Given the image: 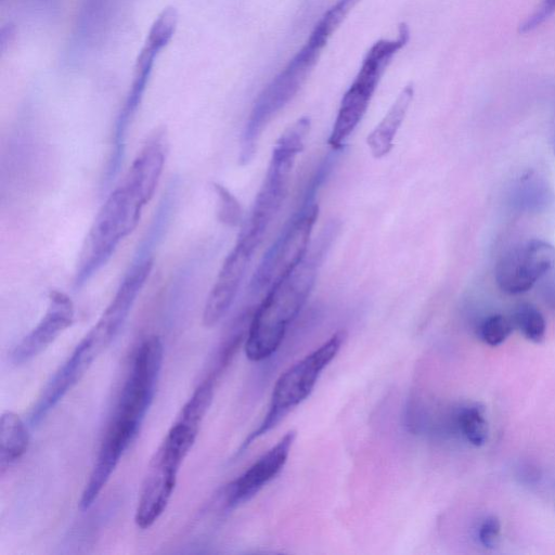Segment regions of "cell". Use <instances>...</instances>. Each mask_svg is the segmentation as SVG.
Returning <instances> with one entry per match:
<instances>
[{"label": "cell", "mask_w": 555, "mask_h": 555, "mask_svg": "<svg viewBox=\"0 0 555 555\" xmlns=\"http://www.w3.org/2000/svg\"><path fill=\"white\" fill-rule=\"evenodd\" d=\"M514 324L511 318L502 314L487 317L478 326V337L487 345L496 347L512 334Z\"/></svg>", "instance_id": "603a6c76"}, {"label": "cell", "mask_w": 555, "mask_h": 555, "mask_svg": "<svg viewBox=\"0 0 555 555\" xmlns=\"http://www.w3.org/2000/svg\"><path fill=\"white\" fill-rule=\"evenodd\" d=\"M501 522L496 516H488L481 522L478 530V539L486 548L493 550L500 543Z\"/></svg>", "instance_id": "4316f807"}, {"label": "cell", "mask_w": 555, "mask_h": 555, "mask_svg": "<svg viewBox=\"0 0 555 555\" xmlns=\"http://www.w3.org/2000/svg\"><path fill=\"white\" fill-rule=\"evenodd\" d=\"M112 0H82L77 15L75 44L88 46L106 25Z\"/></svg>", "instance_id": "d6986e66"}, {"label": "cell", "mask_w": 555, "mask_h": 555, "mask_svg": "<svg viewBox=\"0 0 555 555\" xmlns=\"http://www.w3.org/2000/svg\"><path fill=\"white\" fill-rule=\"evenodd\" d=\"M413 94V85H406L401 90L384 118L366 137V144L374 158L380 159L392 150L393 140L405 118Z\"/></svg>", "instance_id": "e0dca14e"}, {"label": "cell", "mask_w": 555, "mask_h": 555, "mask_svg": "<svg viewBox=\"0 0 555 555\" xmlns=\"http://www.w3.org/2000/svg\"><path fill=\"white\" fill-rule=\"evenodd\" d=\"M555 267V246L533 238L506 251L495 267V282L508 295H520Z\"/></svg>", "instance_id": "8fae6325"}, {"label": "cell", "mask_w": 555, "mask_h": 555, "mask_svg": "<svg viewBox=\"0 0 555 555\" xmlns=\"http://www.w3.org/2000/svg\"><path fill=\"white\" fill-rule=\"evenodd\" d=\"M555 13V0H542L538 8L518 26V33L528 34L547 21Z\"/></svg>", "instance_id": "484cf974"}, {"label": "cell", "mask_w": 555, "mask_h": 555, "mask_svg": "<svg viewBox=\"0 0 555 555\" xmlns=\"http://www.w3.org/2000/svg\"><path fill=\"white\" fill-rule=\"evenodd\" d=\"M512 322L526 339L540 344L545 339L546 322L542 312L532 304L521 302L513 312Z\"/></svg>", "instance_id": "44dd1931"}, {"label": "cell", "mask_w": 555, "mask_h": 555, "mask_svg": "<svg viewBox=\"0 0 555 555\" xmlns=\"http://www.w3.org/2000/svg\"><path fill=\"white\" fill-rule=\"evenodd\" d=\"M310 125L308 117L299 118L280 135L273 147L263 183L237 236L255 250L286 197L291 173L297 155L305 147Z\"/></svg>", "instance_id": "5b68a950"}, {"label": "cell", "mask_w": 555, "mask_h": 555, "mask_svg": "<svg viewBox=\"0 0 555 555\" xmlns=\"http://www.w3.org/2000/svg\"><path fill=\"white\" fill-rule=\"evenodd\" d=\"M255 250L241 241L235 242L224 258L208 293L203 310V324L212 327L230 310L242 285Z\"/></svg>", "instance_id": "4fadbf2b"}, {"label": "cell", "mask_w": 555, "mask_h": 555, "mask_svg": "<svg viewBox=\"0 0 555 555\" xmlns=\"http://www.w3.org/2000/svg\"><path fill=\"white\" fill-rule=\"evenodd\" d=\"M326 43L327 41L311 33L302 48L259 93L242 132L238 153L241 165L253 159L261 133L297 94Z\"/></svg>", "instance_id": "8992f818"}, {"label": "cell", "mask_w": 555, "mask_h": 555, "mask_svg": "<svg viewBox=\"0 0 555 555\" xmlns=\"http://www.w3.org/2000/svg\"><path fill=\"white\" fill-rule=\"evenodd\" d=\"M333 160L327 157L311 177L300 206L267 249L253 274L249 283L250 293L259 294L267 291L307 255L310 237L319 216L317 196L331 171Z\"/></svg>", "instance_id": "277c9868"}, {"label": "cell", "mask_w": 555, "mask_h": 555, "mask_svg": "<svg viewBox=\"0 0 555 555\" xmlns=\"http://www.w3.org/2000/svg\"><path fill=\"white\" fill-rule=\"evenodd\" d=\"M164 232L160 227L150 224L114 296L99 320L86 334L100 352L111 345L127 321L151 275L154 267V250Z\"/></svg>", "instance_id": "9c48e42d"}, {"label": "cell", "mask_w": 555, "mask_h": 555, "mask_svg": "<svg viewBox=\"0 0 555 555\" xmlns=\"http://www.w3.org/2000/svg\"><path fill=\"white\" fill-rule=\"evenodd\" d=\"M410 37L405 24L399 27L397 39L379 40L367 51L349 89L344 94L327 143L339 151L364 117L377 85L393 55Z\"/></svg>", "instance_id": "ba28073f"}, {"label": "cell", "mask_w": 555, "mask_h": 555, "mask_svg": "<svg viewBox=\"0 0 555 555\" xmlns=\"http://www.w3.org/2000/svg\"><path fill=\"white\" fill-rule=\"evenodd\" d=\"M178 23V10L172 5L164 8L151 25L145 40L162 49L166 48L177 30Z\"/></svg>", "instance_id": "7402d4cb"}, {"label": "cell", "mask_w": 555, "mask_h": 555, "mask_svg": "<svg viewBox=\"0 0 555 555\" xmlns=\"http://www.w3.org/2000/svg\"><path fill=\"white\" fill-rule=\"evenodd\" d=\"M163 360L162 339L146 337L137 349L111 423L139 431L153 402Z\"/></svg>", "instance_id": "30bf717a"}, {"label": "cell", "mask_w": 555, "mask_h": 555, "mask_svg": "<svg viewBox=\"0 0 555 555\" xmlns=\"http://www.w3.org/2000/svg\"><path fill=\"white\" fill-rule=\"evenodd\" d=\"M74 318L72 299L61 291H52L42 318L12 350V363L21 365L40 354L73 324Z\"/></svg>", "instance_id": "5bb4252c"}, {"label": "cell", "mask_w": 555, "mask_h": 555, "mask_svg": "<svg viewBox=\"0 0 555 555\" xmlns=\"http://www.w3.org/2000/svg\"><path fill=\"white\" fill-rule=\"evenodd\" d=\"M218 198V217L224 224L235 227L242 220V208L236 197L223 185L214 183Z\"/></svg>", "instance_id": "d4e9b609"}, {"label": "cell", "mask_w": 555, "mask_h": 555, "mask_svg": "<svg viewBox=\"0 0 555 555\" xmlns=\"http://www.w3.org/2000/svg\"><path fill=\"white\" fill-rule=\"evenodd\" d=\"M335 231V224L324 230L304 259L266 291L246 328L244 349L250 361L266 360L281 346L309 298Z\"/></svg>", "instance_id": "7a4b0ae2"}, {"label": "cell", "mask_w": 555, "mask_h": 555, "mask_svg": "<svg viewBox=\"0 0 555 555\" xmlns=\"http://www.w3.org/2000/svg\"><path fill=\"white\" fill-rule=\"evenodd\" d=\"M202 421L182 412L153 454L137 503L134 521L144 530L165 512L177 485L180 467L192 449Z\"/></svg>", "instance_id": "3957f363"}, {"label": "cell", "mask_w": 555, "mask_h": 555, "mask_svg": "<svg viewBox=\"0 0 555 555\" xmlns=\"http://www.w3.org/2000/svg\"><path fill=\"white\" fill-rule=\"evenodd\" d=\"M100 353L91 339L85 335L41 390L29 415L30 425H38L49 414L79 382Z\"/></svg>", "instance_id": "9a60e30c"}, {"label": "cell", "mask_w": 555, "mask_h": 555, "mask_svg": "<svg viewBox=\"0 0 555 555\" xmlns=\"http://www.w3.org/2000/svg\"><path fill=\"white\" fill-rule=\"evenodd\" d=\"M296 438V431H287L272 448L256 460L243 474L225 488V504L236 507L255 496L283 469Z\"/></svg>", "instance_id": "2e32d148"}, {"label": "cell", "mask_w": 555, "mask_h": 555, "mask_svg": "<svg viewBox=\"0 0 555 555\" xmlns=\"http://www.w3.org/2000/svg\"><path fill=\"white\" fill-rule=\"evenodd\" d=\"M167 154L166 130L157 128L146 138L129 169L99 209L78 256L74 275L76 288L92 280L134 231L155 194Z\"/></svg>", "instance_id": "6da1fadb"}, {"label": "cell", "mask_w": 555, "mask_h": 555, "mask_svg": "<svg viewBox=\"0 0 555 555\" xmlns=\"http://www.w3.org/2000/svg\"><path fill=\"white\" fill-rule=\"evenodd\" d=\"M29 446L28 428L23 420L12 411H5L0 420V467L15 464L27 452Z\"/></svg>", "instance_id": "ac0fdd59"}, {"label": "cell", "mask_w": 555, "mask_h": 555, "mask_svg": "<svg viewBox=\"0 0 555 555\" xmlns=\"http://www.w3.org/2000/svg\"><path fill=\"white\" fill-rule=\"evenodd\" d=\"M453 416L454 426L470 444L480 447L487 442L489 425L481 404L463 405L454 412Z\"/></svg>", "instance_id": "ffe728a7"}, {"label": "cell", "mask_w": 555, "mask_h": 555, "mask_svg": "<svg viewBox=\"0 0 555 555\" xmlns=\"http://www.w3.org/2000/svg\"><path fill=\"white\" fill-rule=\"evenodd\" d=\"M162 52L160 49L144 42L134 64L133 77L125 101L115 119L109 156L104 175V184H109L117 176L125 157L126 142L129 128L138 113L144 98L155 59Z\"/></svg>", "instance_id": "7c38bea8"}, {"label": "cell", "mask_w": 555, "mask_h": 555, "mask_svg": "<svg viewBox=\"0 0 555 555\" xmlns=\"http://www.w3.org/2000/svg\"><path fill=\"white\" fill-rule=\"evenodd\" d=\"M346 332L334 333L320 347L285 370L276 379L268 411L258 427L242 442L238 453L274 428L294 408L312 392L321 372L336 357L346 339Z\"/></svg>", "instance_id": "52a82bcc"}, {"label": "cell", "mask_w": 555, "mask_h": 555, "mask_svg": "<svg viewBox=\"0 0 555 555\" xmlns=\"http://www.w3.org/2000/svg\"><path fill=\"white\" fill-rule=\"evenodd\" d=\"M13 36H14V26H12L11 24L2 26L1 31H0L1 50L4 49V46L7 43L11 42Z\"/></svg>", "instance_id": "83f0119b"}, {"label": "cell", "mask_w": 555, "mask_h": 555, "mask_svg": "<svg viewBox=\"0 0 555 555\" xmlns=\"http://www.w3.org/2000/svg\"><path fill=\"white\" fill-rule=\"evenodd\" d=\"M550 195V190L544 183L535 179H526L516 190L515 203L526 209H538L548 203Z\"/></svg>", "instance_id": "cb8c5ba5"}]
</instances>
